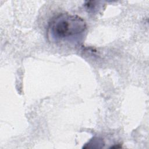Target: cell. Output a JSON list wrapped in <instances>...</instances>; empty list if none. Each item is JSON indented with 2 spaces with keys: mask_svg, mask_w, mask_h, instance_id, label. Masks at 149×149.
<instances>
[{
  "mask_svg": "<svg viewBox=\"0 0 149 149\" xmlns=\"http://www.w3.org/2000/svg\"><path fill=\"white\" fill-rule=\"evenodd\" d=\"M87 29V23L80 16L61 13L54 16L49 22L48 33L57 40L65 39L79 35Z\"/></svg>",
  "mask_w": 149,
  "mask_h": 149,
  "instance_id": "obj_1",
  "label": "cell"
}]
</instances>
